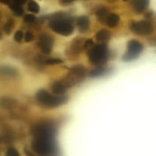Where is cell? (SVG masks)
Segmentation results:
<instances>
[{"label":"cell","instance_id":"cell-24","mask_svg":"<svg viewBox=\"0 0 156 156\" xmlns=\"http://www.w3.org/2000/svg\"><path fill=\"white\" fill-rule=\"evenodd\" d=\"M24 41H25L26 42H30V41H31L32 40H33L34 35L31 32L27 31L25 33V35H24Z\"/></svg>","mask_w":156,"mask_h":156},{"label":"cell","instance_id":"cell-6","mask_svg":"<svg viewBox=\"0 0 156 156\" xmlns=\"http://www.w3.org/2000/svg\"><path fill=\"white\" fill-rule=\"evenodd\" d=\"M143 50V44L136 40H132L128 44V50L123 56V60L125 62L134 60L139 57Z\"/></svg>","mask_w":156,"mask_h":156},{"label":"cell","instance_id":"cell-9","mask_svg":"<svg viewBox=\"0 0 156 156\" xmlns=\"http://www.w3.org/2000/svg\"><path fill=\"white\" fill-rule=\"evenodd\" d=\"M69 85L66 82L63 81H57L54 82L51 87V90L53 93L57 95H62L64 93H66L67 88H69Z\"/></svg>","mask_w":156,"mask_h":156},{"label":"cell","instance_id":"cell-16","mask_svg":"<svg viewBox=\"0 0 156 156\" xmlns=\"http://www.w3.org/2000/svg\"><path fill=\"white\" fill-rule=\"evenodd\" d=\"M106 73V69L104 67H98L94 69L91 70L89 73V77L91 78H98L103 76Z\"/></svg>","mask_w":156,"mask_h":156},{"label":"cell","instance_id":"cell-26","mask_svg":"<svg viewBox=\"0 0 156 156\" xmlns=\"http://www.w3.org/2000/svg\"><path fill=\"white\" fill-rule=\"evenodd\" d=\"M0 38H1V34H0Z\"/></svg>","mask_w":156,"mask_h":156},{"label":"cell","instance_id":"cell-15","mask_svg":"<svg viewBox=\"0 0 156 156\" xmlns=\"http://www.w3.org/2000/svg\"><path fill=\"white\" fill-rule=\"evenodd\" d=\"M108 9L105 7H101L97 11L96 15H97V17L98 18L99 21L104 22L105 21H106L107 18H108Z\"/></svg>","mask_w":156,"mask_h":156},{"label":"cell","instance_id":"cell-23","mask_svg":"<svg viewBox=\"0 0 156 156\" xmlns=\"http://www.w3.org/2000/svg\"><path fill=\"white\" fill-rule=\"evenodd\" d=\"M6 156H19L18 152L13 148H9L6 152Z\"/></svg>","mask_w":156,"mask_h":156},{"label":"cell","instance_id":"cell-2","mask_svg":"<svg viewBox=\"0 0 156 156\" xmlns=\"http://www.w3.org/2000/svg\"><path fill=\"white\" fill-rule=\"evenodd\" d=\"M36 99L41 105L47 108H56L67 102L66 96H54L44 89H41L36 94Z\"/></svg>","mask_w":156,"mask_h":156},{"label":"cell","instance_id":"cell-22","mask_svg":"<svg viewBox=\"0 0 156 156\" xmlns=\"http://www.w3.org/2000/svg\"><path fill=\"white\" fill-rule=\"evenodd\" d=\"M62 60L59 59H49L46 60V63L48 65H54V64L62 63Z\"/></svg>","mask_w":156,"mask_h":156},{"label":"cell","instance_id":"cell-3","mask_svg":"<svg viewBox=\"0 0 156 156\" xmlns=\"http://www.w3.org/2000/svg\"><path fill=\"white\" fill-rule=\"evenodd\" d=\"M109 56L108 47L105 44L95 45L88 52V59L94 65H102L105 63Z\"/></svg>","mask_w":156,"mask_h":156},{"label":"cell","instance_id":"cell-7","mask_svg":"<svg viewBox=\"0 0 156 156\" xmlns=\"http://www.w3.org/2000/svg\"><path fill=\"white\" fill-rule=\"evenodd\" d=\"M129 28L131 31L138 35H149L154 31L153 25L148 21H140L131 23Z\"/></svg>","mask_w":156,"mask_h":156},{"label":"cell","instance_id":"cell-4","mask_svg":"<svg viewBox=\"0 0 156 156\" xmlns=\"http://www.w3.org/2000/svg\"><path fill=\"white\" fill-rule=\"evenodd\" d=\"M49 26L56 34L69 36L73 33L74 27L69 20L65 18H55L49 22Z\"/></svg>","mask_w":156,"mask_h":156},{"label":"cell","instance_id":"cell-14","mask_svg":"<svg viewBox=\"0 0 156 156\" xmlns=\"http://www.w3.org/2000/svg\"><path fill=\"white\" fill-rule=\"evenodd\" d=\"M0 75L2 76H16L17 72L15 69L9 66H0Z\"/></svg>","mask_w":156,"mask_h":156},{"label":"cell","instance_id":"cell-20","mask_svg":"<svg viewBox=\"0 0 156 156\" xmlns=\"http://www.w3.org/2000/svg\"><path fill=\"white\" fill-rule=\"evenodd\" d=\"M23 37H24V34H23V32L21 30H18L16 33L15 34V36H14V40L17 42H21L22 41Z\"/></svg>","mask_w":156,"mask_h":156},{"label":"cell","instance_id":"cell-17","mask_svg":"<svg viewBox=\"0 0 156 156\" xmlns=\"http://www.w3.org/2000/svg\"><path fill=\"white\" fill-rule=\"evenodd\" d=\"M27 9L28 11H30V12H33V13H38L40 11V7L39 5L34 1H30L28 2L27 5Z\"/></svg>","mask_w":156,"mask_h":156},{"label":"cell","instance_id":"cell-10","mask_svg":"<svg viewBox=\"0 0 156 156\" xmlns=\"http://www.w3.org/2000/svg\"><path fill=\"white\" fill-rule=\"evenodd\" d=\"M149 3L148 0H135L133 2V5L137 13H142L147 9Z\"/></svg>","mask_w":156,"mask_h":156},{"label":"cell","instance_id":"cell-21","mask_svg":"<svg viewBox=\"0 0 156 156\" xmlns=\"http://www.w3.org/2000/svg\"><path fill=\"white\" fill-rule=\"evenodd\" d=\"M35 19H36V17L33 15H30V14H27V15H26L24 18V21L27 23L34 22V21H35Z\"/></svg>","mask_w":156,"mask_h":156},{"label":"cell","instance_id":"cell-12","mask_svg":"<svg viewBox=\"0 0 156 156\" xmlns=\"http://www.w3.org/2000/svg\"><path fill=\"white\" fill-rule=\"evenodd\" d=\"M96 40L101 44L107 42L111 39V34L105 29H101L96 34Z\"/></svg>","mask_w":156,"mask_h":156},{"label":"cell","instance_id":"cell-19","mask_svg":"<svg viewBox=\"0 0 156 156\" xmlns=\"http://www.w3.org/2000/svg\"><path fill=\"white\" fill-rule=\"evenodd\" d=\"M13 24H14L13 21H12V20H9V21H8L5 24L4 30H5V32L7 34H10L11 31H12V27H13Z\"/></svg>","mask_w":156,"mask_h":156},{"label":"cell","instance_id":"cell-13","mask_svg":"<svg viewBox=\"0 0 156 156\" xmlns=\"http://www.w3.org/2000/svg\"><path fill=\"white\" fill-rule=\"evenodd\" d=\"M120 21V17L117 14H110L106 19V23L108 27H115Z\"/></svg>","mask_w":156,"mask_h":156},{"label":"cell","instance_id":"cell-25","mask_svg":"<svg viewBox=\"0 0 156 156\" xmlns=\"http://www.w3.org/2000/svg\"><path fill=\"white\" fill-rule=\"evenodd\" d=\"M92 45H93L92 40H88V41H86V42L85 43V48H90Z\"/></svg>","mask_w":156,"mask_h":156},{"label":"cell","instance_id":"cell-11","mask_svg":"<svg viewBox=\"0 0 156 156\" xmlns=\"http://www.w3.org/2000/svg\"><path fill=\"white\" fill-rule=\"evenodd\" d=\"M77 26L79 31L84 33L88 30L89 27V19L87 16H81L77 19Z\"/></svg>","mask_w":156,"mask_h":156},{"label":"cell","instance_id":"cell-18","mask_svg":"<svg viewBox=\"0 0 156 156\" xmlns=\"http://www.w3.org/2000/svg\"><path fill=\"white\" fill-rule=\"evenodd\" d=\"M11 8L12 9L14 14L16 16H21L24 14V10H23L22 7L20 5H15L14 2L12 3V5H11Z\"/></svg>","mask_w":156,"mask_h":156},{"label":"cell","instance_id":"cell-1","mask_svg":"<svg viewBox=\"0 0 156 156\" xmlns=\"http://www.w3.org/2000/svg\"><path fill=\"white\" fill-rule=\"evenodd\" d=\"M32 149L39 156H59L54 138H35L32 142Z\"/></svg>","mask_w":156,"mask_h":156},{"label":"cell","instance_id":"cell-8","mask_svg":"<svg viewBox=\"0 0 156 156\" xmlns=\"http://www.w3.org/2000/svg\"><path fill=\"white\" fill-rule=\"evenodd\" d=\"M38 46L41 48V51L45 54H48L51 52L53 46V38L50 35L44 34L39 38Z\"/></svg>","mask_w":156,"mask_h":156},{"label":"cell","instance_id":"cell-5","mask_svg":"<svg viewBox=\"0 0 156 156\" xmlns=\"http://www.w3.org/2000/svg\"><path fill=\"white\" fill-rule=\"evenodd\" d=\"M56 133V128L50 123H41L33 129L35 138H54Z\"/></svg>","mask_w":156,"mask_h":156}]
</instances>
